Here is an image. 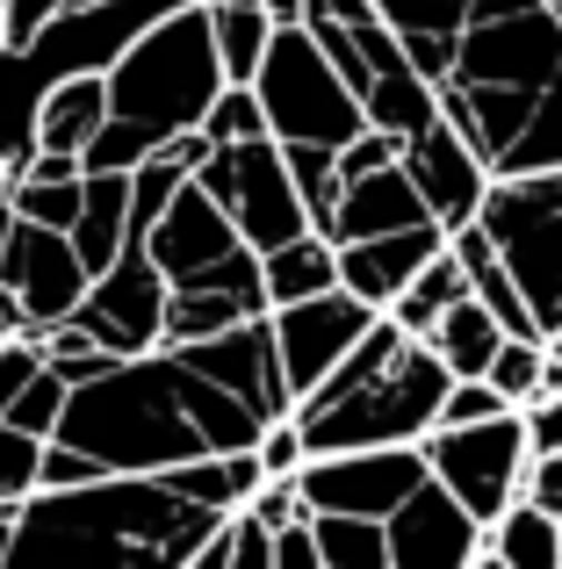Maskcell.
Instances as JSON below:
<instances>
[{
  "label": "cell",
  "mask_w": 562,
  "mask_h": 569,
  "mask_svg": "<svg viewBox=\"0 0 562 569\" xmlns=\"http://www.w3.org/2000/svg\"><path fill=\"white\" fill-rule=\"evenodd\" d=\"M195 181L224 202V217L239 223V238L253 252H274L281 238H295V231H318L310 209H303V188H295V167H289V152H281L274 130L239 138V144H202Z\"/></svg>",
  "instance_id": "9c48e42d"
},
{
  "label": "cell",
  "mask_w": 562,
  "mask_h": 569,
  "mask_svg": "<svg viewBox=\"0 0 562 569\" xmlns=\"http://www.w3.org/2000/svg\"><path fill=\"white\" fill-rule=\"evenodd\" d=\"M0 281L22 296L29 325L43 332V325H58V318H72V310H80V296H87V281H94V274H87L72 231L14 217V238H8V260H0Z\"/></svg>",
  "instance_id": "9a60e30c"
},
{
  "label": "cell",
  "mask_w": 562,
  "mask_h": 569,
  "mask_svg": "<svg viewBox=\"0 0 562 569\" xmlns=\"http://www.w3.org/2000/svg\"><path fill=\"white\" fill-rule=\"evenodd\" d=\"M541 368H549V339H505V347L491 353V368H483V382L526 411V403L541 397Z\"/></svg>",
  "instance_id": "f546056e"
},
{
  "label": "cell",
  "mask_w": 562,
  "mask_h": 569,
  "mask_svg": "<svg viewBox=\"0 0 562 569\" xmlns=\"http://www.w3.org/2000/svg\"><path fill=\"white\" fill-rule=\"evenodd\" d=\"M181 353H188V361H195L210 382H224V389H239L245 403H260L268 418L295 411L289 382H281V361H274V325H268V318L224 325V332H210V339H181Z\"/></svg>",
  "instance_id": "e0dca14e"
},
{
  "label": "cell",
  "mask_w": 562,
  "mask_h": 569,
  "mask_svg": "<svg viewBox=\"0 0 562 569\" xmlns=\"http://www.w3.org/2000/svg\"><path fill=\"white\" fill-rule=\"evenodd\" d=\"M268 411L239 389L210 382L181 347L116 353L87 382H72L51 440L80 447L94 469H181L195 455L253 447Z\"/></svg>",
  "instance_id": "6da1fadb"
},
{
  "label": "cell",
  "mask_w": 562,
  "mask_h": 569,
  "mask_svg": "<svg viewBox=\"0 0 562 569\" xmlns=\"http://www.w3.org/2000/svg\"><path fill=\"white\" fill-rule=\"evenodd\" d=\"M14 527H22V498H0V569L14 556Z\"/></svg>",
  "instance_id": "b9f144b4"
},
{
  "label": "cell",
  "mask_w": 562,
  "mask_h": 569,
  "mask_svg": "<svg viewBox=\"0 0 562 569\" xmlns=\"http://www.w3.org/2000/svg\"><path fill=\"white\" fill-rule=\"evenodd\" d=\"M476 223L498 246V260L512 267V281L526 289V310L549 339L562 325V167L491 173Z\"/></svg>",
  "instance_id": "52a82bcc"
},
{
  "label": "cell",
  "mask_w": 562,
  "mask_h": 569,
  "mask_svg": "<svg viewBox=\"0 0 562 569\" xmlns=\"http://www.w3.org/2000/svg\"><path fill=\"white\" fill-rule=\"evenodd\" d=\"M382 533H390V569H476V556H483V519L440 476H425L382 519Z\"/></svg>",
  "instance_id": "5bb4252c"
},
{
  "label": "cell",
  "mask_w": 562,
  "mask_h": 569,
  "mask_svg": "<svg viewBox=\"0 0 562 569\" xmlns=\"http://www.w3.org/2000/svg\"><path fill=\"white\" fill-rule=\"evenodd\" d=\"M549 353H562V325H555V332H549Z\"/></svg>",
  "instance_id": "f6af8a7d"
},
{
  "label": "cell",
  "mask_w": 562,
  "mask_h": 569,
  "mask_svg": "<svg viewBox=\"0 0 562 569\" xmlns=\"http://www.w3.org/2000/svg\"><path fill=\"white\" fill-rule=\"evenodd\" d=\"M130 238V173H87V194H80V217H72V246H80L87 274L123 252Z\"/></svg>",
  "instance_id": "cb8c5ba5"
},
{
  "label": "cell",
  "mask_w": 562,
  "mask_h": 569,
  "mask_svg": "<svg viewBox=\"0 0 562 569\" xmlns=\"http://www.w3.org/2000/svg\"><path fill=\"white\" fill-rule=\"evenodd\" d=\"M8 238H14V202L0 194V260H8Z\"/></svg>",
  "instance_id": "ee69618b"
},
{
  "label": "cell",
  "mask_w": 562,
  "mask_h": 569,
  "mask_svg": "<svg viewBox=\"0 0 562 569\" xmlns=\"http://www.w3.org/2000/svg\"><path fill=\"white\" fill-rule=\"evenodd\" d=\"M274 569H324L318 562V533H310V512L274 527Z\"/></svg>",
  "instance_id": "f35d334b"
},
{
  "label": "cell",
  "mask_w": 562,
  "mask_h": 569,
  "mask_svg": "<svg viewBox=\"0 0 562 569\" xmlns=\"http://www.w3.org/2000/svg\"><path fill=\"white\" fill-rule=\"evenodd\" d=\"M520 498H534L541 512H562V447H534V455H526Z\"/></svg>",
  "instance_id": "8d00e7d4"
},
{
  "label": "cell",
  "mask_w": 562,
  "mask_h": 569,
  "mask_svg": "<svg viewBox=\"0 0 562 569\" xmlns=\"http://www.w3.org/2000/svg\"><path fill=\"white\" fill-rule=\"evenodd\" d=\"M404 223H433V209H425V194H419V181H411V167H404V152H397V159H375V167H361V173L339 181V209H332V223H324V238L347 246V238L404 231Z\"/></svg>",
  "instance_id": "ac0fdd59"
},
{
  "label": "cell",
  "mask_w": 562,
  "mask_h": 569,
  "mask_svg": "<svg viewBox=\"0 0 562 569\" xmlns=\"http://www.w3.org/2000/svg\"><path fill=\"white\" fill-rule=\"evenodd\" d=\"M498 411H520V403H505L483 376H454L448 397H440V426H476V418H498Z\"/></svg>",
  "instance_id": "e575fe53"
},
{
  "label": "cell",
  "mask_w": 562,
  "mask_h": 569,
  "mask_svg": "<svg viewBox=\"0 0 562 569\" xmlns=\"http://www.w3.org/2000/svg\"><path fill=\"white\" fill-rule=\"evenodd\" d=\"M462 296H469V267H462V252H454V238H448V246H440L433 260H425L419 274L404 281V296L390 303V318L404 325V332H433L440 310L462 303Z\"/></svg>",
  "instance_id": "484cf974"
},
{
  "label": "cell",
  "mask_w": 562,
  "mask_h": 569,
  "mask_svg": "<svg viewBox=\"0 0 562 569\" xmlns=\"http://www.w3.org/2000/svg\"><path fill=\"white\" fill-rule=\"evenodd\" d=\"M562 72V22L549 0H469L448 51L433 66L440 116L483 152L491 173L520 167V144L534 130Z\"/></svg>",
  "instance_id": "7a4b0ae2"
},
{
  "label": "cell",
  "mask_w": 562,
  "mask_h": 569,
  "mask_svg": "<svg viewBox=\"0 0 562 569\" xmlns=\"http://www.w3.org/2000/svg\"><path fill=\"white\" fill-rule=\"evenodd\" d=\"M72 318H80L109 353H144V347H159V339H167V274L152 267L138 223H130L123 252H116V260L87 281V296H80V310H72Z\"/></svg>",
  "instance_id": "7c38bea8"
},
{
  "label": "cell",
  "mask_w": 562,
  "mask_h": 569,
  "mask_svg": "<svg viewBox=\"0 0 562 569\" xmlns=\"http://www.w3.org/2000/svg\"><path fill=\"white\" fill-rule=\"evenodd\" d=\"M375 318L382 310L368 303V296H353V289H324V296H303V303H274L268 325H274V361H281L289 397L318 389L339 368V353H347Z\"/></svg>",
  "instance_id": "4fadbf2b"
},
{
  "label": "cell",
  "mask_w": 562,
  "mask_h": 569,
  "mask_svg": "<svg viewBox=\"0 0 562 569\" xmlns=\"http://www.w3.org/2000/svg\"><path fill=\"white\" fill-rule=\"evenodd\" d=\"M43 476V432H22L14 418H0V498H29Z\"/></svg>",
  "instance_id": "d6a6232c"
},
{
  "label": "cell",
  "mask_w": 562,
  "mask_h": 569,
  "mask_svg": "<svg viewBox=\"0 0 562 569\" xmlns=\"http://www.w3.org/2000/svg\"><path fill=\"white\" fill-rule=\"evenodd\" d=\"M217 94H224V58L210 37V0H188V8L159 14L109 66V123L80 152L87 173H130L159 144L202 130Z\"/></svg>",
  "instance_id": "277c9868"
},
{
  "label": "cell",
  "mask_w": 562,
  "mask_h": 569,
  "mask_svg": "<svg viewBox=\"0 0 562 569\" xmlns=\"http://www.w3.org/2000/svg\"><path fill=\"white\" fill-rule=\"evenodd\" d=\"M440 246H448V223H404V231L347 238V246H339V289H353L375 310H390L397 296H404V281L419 274Z\"/></svg>",
  "instance_id": "d6986e66"
},
{
  "label": "cell",
  "mask_w": 562,
  "mask_h": 569,
  "mask_svg": "<svg viewBox=\"0 0 562 569\" xmlns=\"http://www.w3.org/2000/svg\"><path fill=\"white\" fill-rule=\"evenodd\" d=\"M245 512L281 527V519H303V490H295V476H260V490L245 498Z\"/></svg>",
  "instance_id": "74e56055"
},
{
  "label": "cell",
  "mask_w": 562,
  "mask_h": 569,
  "mask_svg": "<svg viewBox=\"0 0 562 569\" xmlns=\"http://www.w3.org/2000/svg\"><path fill=\"white\" fill-rule=\"evenodd\" d=\"M310 533H318V562L324 569H390V533H382V519L310 512Z\"/></svg>",
  "instance_id": "83f0119b"
},
{
  "label": "cell",
  "mask_w": 562,
  "mask_h": 569,
  "mask_svg": "<svg viewBox=\"0 0 562 569\" xmlns=\"http://www.w3.org/2000/svg\"><path fill=\"white\" fill-rule=\"evenodd\" d=\"M43 368V347H37V332H22V339H0V418H8V403L22 397V382Z\"/></svg>",
  "instance_id": "d590c367"
},
{
  "label": "cell",
  "mask_w": 562,
  "mask_h": 569,
  "mask_svg": "<svg viewBox=\"0 0 562 569\" xmlns=\"http://www.w3.org/2000/svg\"><path fill=\"white\" fill-rule=\"evenodd\" d=\"M425 339H433V353L448 361V376H483V368H491V353L505 347L512 332L491 318V303H483V296H462V303L440 310V325Z\"/></svg>",
  "instance_id": "d4e9b609"
},
{
  "label": "cell",
  "mask_w": 562,
  "mask_h": 569,
  "mask_svg": "<svg viewBox=\"0 0 562 569\" xmlns=\"http://www.w3.org/2000/svg\"><path fill=\"white\" fill-rule=\"evenodd\" d=\"M260 289H268V310H274V303H303V296L339 289V246H332L324 231L281 238L274 252H260Z\"/></svg>",
  "instance_id": "7402d4cb"
},
{
  "label": "cell",
  "mask_w": 562,
  "mask_h": 569,
  "mask_svg": "<svg viewBox=\"0 0 562 569\" xmlns=\"http://www.w3.org/2000/svg\"><path fill=\"white\" fill-rule=\"evenodd\" d=\"M253 455H260V469L268 476H295L310 461V440H303V426H295V411H281L260 426V440H253Z\"/></svg>",
  "instance_id": "836d02e7"
},
{
  "label": "cell",
  "mask_w": 562,
  "mask_h": 569,
  "mask_svg": "<svg viewBox=\"0 0 562 569\" xmlns=\"http://www.w3.org/2000/svg\"><path fill=\"white\" fill-rule=\"evenodd\" d=\"M260 130H268L260 94L239 87V80H224V94L210 101V116H202V138H210V144H239V138H260Z\"/></svg>",
  "instance_id": "4dcf8cb0"
},
{
  "label": "cell",
  "mask_w": 562,
  "mask_h": 569,
  "mask_svg": "<svg viewBox=\"0 0 562 569\" xmlns=\"http://www.w3.org/2000/svg\"><path fill=\"white\" fill-rule=\"evenodd\" d=\"M253 94H260L268 130L281 144H347V138L368 130L361 94L339 80V66L324 58V43H318L310 22H274L268 58H260V72H253Z\"/></svg>",
  "instance_id": "8992f818"
},
{
  "label": "cell",
  "mask_w": 562,
  "mask_h": 569,
  "mask_svg": "<svg viewBox=\"0 0 562 569\" xmlns=\"http://www.w3.org/2000/svg\"><path fill=\"white\" fill-rule=\"evenodd\" d=\"M419 447H425V469L491 527L526 483L534 432H526V411H498V418H476V426H433Z\"/></svg>",
  "instance_id": "30bf717a"
},
{
  "label": "cell",
  "mask_w": 562,
  "mask_h": 569,
  "mask_svg": "<svg viewBox=\"0 0 562 569\" xmlns=\"http://www.w3.org/2000/svg\"><path fill=\"white\" fill-rule=\"evenodd\" d=\"M217 519L224 512L195 505L167 469H101L87 483L29 490L8 569H37L58 556H116V562L188 569Z\"/></svg>",
  "instance_id": "3957f363"
},
{
  "label": "cell",
  "mask_w": 562,
  "mask_h": 569,
  "mask_svg": "<svg viewBox=\"0 0 562 569\" xmlns=\"http://www.w3.org/2000/svg\"><path fill=\"white\" fill-rule=\"evenodd\" d=\"M22 332H37V325H29V310H22V296L8 289V281H0V339H22Z\"/></svg>",
  "instance_id": "60d3db41"
},
{
  "label": "cell",
  "mask_w": 562,
  "mask_h": 569,
  "mask_svg": "<svg viewBox=\"0 0 562 569\" xmlns=\"http://www.w3.org/2000/svg\"><path fill=\"white\" fill-rule=\"evenodd\" d=\"M101 123H109V72H72L43 94L37 152H87Z\"/></svg>",
  "instance_id": "44dd1931"
},
{
  "label": "cell",
  "mask_w": 562,
  "mask_h": 569,
  "mask_svg": "<svg viewBox=\"0 0 562 569\" xmlns=\"http://www.w3.org/2000/svg\"><path fill=\"white\" fill-rule=\"evenodd\" d=\"M526 432H534V447H562V389L526 403Z\"/></svg>",
  "instance_id": "ab89813d"
},
{
  "label": "cell",
  "mask_w": 562,
  "mask_h": 569,
  "mask_svg": "<svg viewBox=\"0 0 562 569\" xmlns=\"http://www.w3.org/2000/svg\"><path fill=\"white\" fill-rule=\"evenodd\" d=\"M549 8H555V22H562V0H549Z\"/></svg>",
  "instance_id": "bcb514c9"
},
{
  "label": "cell",
  "mask_w": 562,
  "mask_h": 569,
  "mask_svg": "<svg viewBox=\"0 0 562 569\" xmlns=\"http://www.w3.org/2000/svg\"><path fill=\"white\" fill-rule=\"evenodd\" d=\"M404 167H411V181H419L425 209H433V223H448V231L476 223L483 188H491V167H483V152L448 123V116H440L433 130H419V138L404 144Z\"/></svg>",
  "instance_id": "2e32d148"
},
{
  "label": "cell",
  "mask_w": 562,
  "mask_h": 569,
  "mask_svg": "<svg viewBox=\"0 0 562 569\" xmlns=\"http://www.w3.org/2000/svg\"><path fill=\"white\" fill-rule=\"evenodd\" d=\"M425 447L419 440H390V447H339V455H310L295 469L303 512H361V519H390L411 490L425 483Z\"/></svg>",
  "instance_id": "8fae6325"
},
{
  "label": "cell",
  "mask_w": 562,
  "mask_h": 569,
  "mask_svg": "<svg viewBox=\"0 0 562 569\" xmlns=\"http://www.w3.org/2000/svg\"><path fill=\"white\" fill-rule=\"evenodd\" d=\"M231 8H245V0H231Z\"/></svg>",
  "instance_id": "7dc6e473"
},
{
  "label": "cell",
  "mask_w": 562,
  "mask_h": 569,
  "mask_svg": "<svg viewBox=\"0 0 562 569\" xmlns=\"http://www.w3.org/2000/svg\"><path fill=\"white\" fill-rule=\"evenodd\" d=\"M66 397H72V382L58 376L51 361H43L37 376L22 382V397L8 403V418H14V426H22V432H43V440H51V432H58V411H66Z\"/></svg>",
  "instance_id": "1f68e13d"
},
{
  "label": "cell",
  "mask_w": 562,
  "mask_h": 569,
  "mask_svg": "<svg viewBox=\"0 0 562 569\" xmlns=\"http://www.w3.org/2000/svg\"><path fill=\"white\" fill-rule=\"evenodd\" d=\"M210 37H217V58H224V80L253 87L260 58H268V37H274V14L260 0L231 8V0H210Z\"/></svg>",
  "instance_id": "4316f807"
},
{
  "label": "cell",
  "mask_w": 562,
  "mask_h": 569,
  "mask_svg": "<svg viewBox=\"0 0 562 569\" xmlns=\"http://www.w3.org/2000/svg\"><path fill=\"white\" fill-rule=\"evenodd\" d=\"M260 8H268L274 22H303V0H260Z\"/></svg>",
  "instance_id": "7bdbcfd3"
},
{
  "label": "cell",
  "mask_w": 562,
  "mask_h": 569,
  "mask_svg": "<svg viewBox=\"0 0 562 569\" xmlns=\"http://www.w3.org/2000/svg\"><path fill=\"white\" fill-rule=\"evenodd\" d=\"M448 361L433 353L425 332L382 310L318 389L295 397V426H303L310 455H339V447H390V440H425L440 426V397H448Z\"/></svg>",
  "instance_id": "5b68a950"
},
{
  "label": "cell",
  "mask_w": 562,
  "mask_h": 569,
  "mask_svg": "<svg viewBox=\"0 0 562 569\" xmlns=\"http://www.w3.org/2000/svg\"><path fill=\"white\" fill-rule=\"evenodd\" d=\"M448 238H454V252H462V267H469V296H483L491 318L505 325L512 339H541L534 310H526V289L512 281V267L498 260V246L483 238V223H462V231H448Z\"/></svg>",
  "instance_id": "603a6c76"
},
{
  "label": "cell",
  "mask_w": 562,
  "mask_h": 569,
  "mask_svg": "<svg viewBox=\"0 0 562 569\" xmlns=\"http://www.w3.org/2000/svg\"><path fill=\"white\" fill-rule=\"evenodd\" d=\"M144 252H152V267L167 274V289H260V252L239 238V223L224 217V202H217L195 173H188V181L167 194V209L144 223Z\"/></svg>",
  "instance_id": "ba28073f"
},
{
  "label": "cell",
  "mask_w": 562,
  "mask_h": 569,
  "mask_svg": "<svg viewBox=\"0 0 562 569\" xmlns=\"http://www.w3.org/2000/svg\"><path fill=\"white\" fill-rule=\"evenodd\" d=\"M80 194H87V173H14V217L29 223H58V231H72V217H80Z\"/></svg>",
  "instance_id": "f1b7e54d"
},
{
  "label": "cell",
  "mask_w": 562,
  "mask_h": 569,
  "mask_svg": "<svg viewBox=\"0 0 562 569\" xmlns=\"http://www.w3.org/2000/svg\"><path fill=\"white\" fill-rule=\"evenodd\" d=\"M476 569H562V512H541L534 498H512L483 527Z\"/></svg>",
  "instance_id": "ffe728a7"
}]
</instances>
